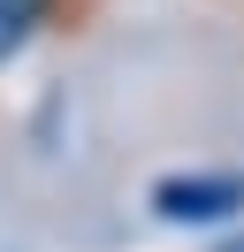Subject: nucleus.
<instances>
[{
    "mask_svg": "<svg viewBox=\"0 0 244 252\" xmlns=\"http://www.w3.org/2000/svg\"><path fill=\"white\" fill-rule=\"evenodd\" d=\"M61 0H0V62H8V54H23L30 38L46 31V16H54Z\"/></svg>",
    "mask_w": 244,
    "mask_h": 252,
    "instance_id": "obj_2",
    "label": "nucleus"
},
{
    "mask_svg": "<svg viewBox=\"0 0 244 252\" xmlns=\"http://www.w3.org/2000/svg\"><path fill=\"white\" fill-rule=\"evenodd\" d=\"M206 252H244V229H229V237H214Z\"/></svg>",
    "mask_w": 244,
    "mask_h": 252,
    "instance_id": "obj_3",
    "label": "nucleus"
},
{
    "mask_svg": "<svg viewBox=\"0 0 244 252\" xmlns=\"http://www.w3.org/2000/svg\"><path fill=\"white\" fill-rule=\"evenodd\" d=\"M145 206L168 229H214L244 214V168H176L145 191Z\"/></svg>",
    "mask_w": 244,
    "mask_h": 252,
    "instance_id": "obj_1",
    "label": "nucleus"
}]
</instances>
